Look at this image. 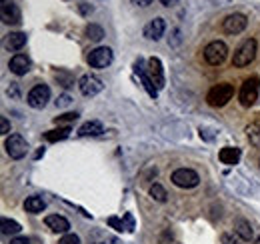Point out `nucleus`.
<instances>
[{
    "mask_svg": "<svg viewBox=\"0 0 260 244\" xmlns=\"http://www.w3.org/2000/svg\"><path fill=\"white\" fill-rule=\"evenodd\" d=\"M234 96V86L228 84V82H220V84H216L212 86L208 94H206V102L212 106V108H220L224 104H228Z\"/></svg>",
    "mask_w": 260,
    "mask_h": 244,
    "instance_id": "f257e3e1",
    "label": "nucleus"
},
{
    "mask_svg": "<svg viewBox=\"0 0 260 244\" xmlns=\"http://www.w3.org/2000/svg\"><path fill=\"white\" fill-rule=\"evenodd\" d=\"M256 50H258V44L254 38H246L240 46H238L234 50V56H232V66H236V68H244V66H248L254 56H256Z\"/></svg>",
    "mask_w": 260,
    "mask_h": 244,
    "instance_id": "f03ea898",
    "label": "nucleus"
},
{
    "mask_svg": "<svg viewBox=\"0 0 260 244\" xmlns=\"http://www.w3.org/2000/svg\"><path fill=\"white\" fill-rule=\"evenodd\" d=\"M258 92H260V80L258 76H250L244 80V84L240 86V92H238V100L244 108H250L256 100H258Z\"/></svg>",
    "mask_w": 260,
    "mask_h": 244,
    "instance_id": "7ed1b4c3",
    "label": "nucleus"
},
{
    "mask_svg": "<svg viewBox=\"0 0 260 244\" xmlns=\"http://www.w3.org/2000/svg\"><path fill=\"white\" fill-rule=\"evenodd\" d=\"M228 56V46L222 40H212L204 48V60L210 66H220Z\"/></svg>",
    "mask_w": 260,
    "mask_h": 244,
    "instance_id": "20e7f679",
    "label": "nucleus"
},
{
    "mask_svg": "<svg viewBox=\"0 0 260 244\" xmlns=\"http://www.w3.org/2000/svg\"><path fill=\"white\" fill-rule=\"evenodd\" d=\"M170 180L174 182L178 188H194V186H198L200 176H198V172H194L192 168H178V170L172 172Z\"/></svg>",
    "mask_w": 260,
    "mask_h": 244,
    "instance_id": "39448f33",
    "label": "nucleus"
},
{
    "mask_svg": "<svg viewBox=\"0 0 260 244\" xmlns=\"http://www.w3.org/2000/svg\"><path fill=\"white\" fill-rule=\"evenodd\" d=\"M114 60V54L108 46H98L94 50H90V54L86 56V62H88L92 68H106V66H110Z\"/></svg>",
    "mask_w": 260,
    "mask_h": 244,
    "instance_id": "423d86ee",
    "label": "nucleus"
},
{
    "mask_svg": "<svg viewBox=\"0 0 260 244\" xmlns=\"http://www.w3.org/2000/svg\"><path fill=\"white\" fill-rule=\"evenodd\" d=\"M4 148H6V152H8V156L14 158V160L24 158L26 152H28V144H26V140L20 136V134H10V136H6Z\"/></svg>",
    "mask_w": 260,
    "mask_h": 244,
    "instance_id": "0eeeda50",
    "label": "nucleus"
},
{
    "mask_svg": "<svg viewBox=\"0 0 260 244\" xmlns=\"http://www.w3.org/2000/svg\"><path fill=\"white\" fill-rule=\"evenodd\" d=\"M48 100H50V88H48L46 84H36L32 90L28 92V96H26L28 106H32V108H36V110L44 108V106L48 104Z\"/></svg>",
    "mask_w": 260,
    "mask_h": 244,
    "instance_id": "6e6552de",
    "label": "nucleus"
},
{
    "mask_svg": "<svg viewBox=\"0 0 260 244\" xmlns=\"http://www.w3.org/2000/svg\"><path fill=\"white\" fill-rule=\"evenodd\" d=\"M248 26V18L240 12H234V14H228L224 20H222V30L226 34H240L244 28Z\"/></svg>",
    "mask_w": 260,
    "mask_h": 244,
    "instance_id": "1a4fd4ad",
    "label": "nucleus"
},
{
    "mask_svg": "<svg viewBox=\"0 0 260 244\" xmlns=\"http://www.w3.org/2000/svg\"><path fill=\"white\" fill-rule=\"evenodd\" d=\"M78 88H80V92L84 94V96H94V94H98L100 90H102V80L100 78H96V76H92V74H84L80 80H78Z\"/></svg>",
    "mask_w": 260,
    "mask_h": 244,
    "instance_id": "9d476101",
    "label": "nucleus"
},
{
    "mask_svg": "<svg viewBox=\"0 0 260 244\" xmlns=\"http://www.w3.org/2000/svg\"><path fill=\"white\" fill-rule=\"evenodd\" d=\"M148 76H150V80L154 82V86L160 88L164 86V72H162V62L156 58V56H152V58H148Z\"/></svg>",
    "mask_w": 260,
    "mask_h": 244,
    "instance_id": "9b49d317",
    "label": "nucleus"
},
{
    "mask_svg": "<svg viewBox=\"0 0 260 244\" xmlns=\"http://www.w3.org/2000/svg\"><path fill=\"white\" fill-rule=\"evenodd\" d=\"M8 68L16 76H24L30 70V58L26 54H14L10 58V62H8Z\"/></svg>",
    "mask_w": 260,
    "mask_h": 244,
    "instance_id": "f8f14e48",
    "label": "nucleus"
},
{
    "mask_svg": "<svg viewBox=\"0 0 260 244\" xmlns=\"http://www.w3.org/2000/svg\"><path fill=\"white\" fill-rule=\"evenodd\" d=\"M0 16H2L4 24H18L20 22V8L14 2H10V0H4L2 8H0Z\"/></svg>",
    "mask_w": 260,
    "mask_h": 244,
    "instance_id": "ddd939ff",
    "label": "nucleus"
},
{
    "mask_svg": "<svg viewBox=\"0 0 260 244\" xmlns=\"http://www.w3.org/2000/svg\"><path fill=\"white\" fill-rule=\"evenodd\" d=\"M44 222L56 234H64V232H68V228H70V222L64 216H60V214H48L44 218Z\"/></svg>",
    "mask_w": 260,
    "mask_h": 244,
    "instance_id": "4468645a",
    "label": "nucleus"
},
{
    "mask_svg": "<svg viewBox=\"0 0 260 244\" xmlns=\"http://www.w3.org/2000/svg\"><path fill=\"white\" fill-rule=\"evenodd\" d=\"M164 30H166L164 18H154L152 22H148V24L144 26V36L148 40H158V38H162Z\"/></svg>",
    "mask_w": 260,
    "mask_h": 244,
    "instance_id": "2eb2a0df",
    "label": "nucleus"
},
{
    "mask_svg": "<svg viewBox=\"0 0 260 244\" xmlns=\"http://www.w3.org/2000/svg\"><path fill=\"white\" fill-rule=\"evenodd\" d=\"M218 158L222 164H228V166H234L238 164V160H240V148L236 146H224L218 154Z\"/></svg>",
    "mask_w": 260,
    "mask_h": 244,
    "instance_id": "dca6fc26",
    "label": "nucleus"
},
{
    "mask_svg": "<svg viewBox=\"0 0 260 244\" xmlns=\"http://www.w3.org/2000/svg\"><path fill=\"white\" fill-rule=\"evenodd\" d=\"M234 232L238 234V238L244 240V242H248V240L254 238L252 226H250L248 220H244V218H236V220H234Z\"/></svg>",
    "mask_w": 260,
    "mask_h": 244,
    "instance_id": "f3484780",
    "label": "nucleus"
},
{
    "mask_svg": "<svg viewBox=\"0 0 260 244\" xmlns=\"http://www.w3.org/2000/svg\"><path fill=\"white\" fill-rule=\"evenodd\" d=\"M26 44V34L24 32H10L8 36H6V40H4V46L8 48V50H12V52H16V50H20Z\"/></svg>",
    "mask_w": 260,
    "mask_h": 244,
    "instance_id": "a211bd4d",
    "label": "nucleus"
},
{
    "mask_svg": "<svg viewBox=\"0 0 260 244\" xmlns=\"http://www.w3.org/2000/svg\"><path fill=\"white\" fill-rule=\"evenodd\" d=\"M104 128L98 120H90V122H84L80 128H78V136H98L102 134Z\"/></svg>",
    "mask_w": 260,
    "mask_h": 244,
    "instance_id": "6ab92c4d",
    "label": "nucleus"
},
{
    "mask_svg": "<svg viewBox=\"0 0 260 244\" xmlns=\"http://www.w3.org/2000/svg\"><path fill=\"white\" fill-rule=\"evenodd\" d=\"M70 126H62V128H54V130H48L44 132V140L48 142H60V140H66L70 136Z\"/></svg>",
    "mask_w": 260,
    "mask_h": 244,
    "instance_id": "aec40b11",
    "label": "nucleus"
},
{
    "mask_svg": "<svg viewBox=\"0 0 260 244\" xmlns=\"http://www.w3.org/2000/svg\"><path fill=\"white\" fill-rule=\"evenodd\" d=\"M46 208V202L42 200L40 196H28L26 200H24V210L30 212V214H38Z\"/></svg>",
    "mask_w": 260,
    "mask_h": 244,
    "instance_id": "412c9836",
    "label": "nucleus"
},
{
    "mask_svg": "<svg viewBox=\"0 0 260 244\" xmlns=\"http://www.w3.org/2000/svg\"><path fill=\"white\" fill-rule=\"evenodd\" d=\"M134 70H136V74L140 76V80H142V84H144V88H146V92L152 96V98H156V96H158V88L154 86V82L150 80V76H148L144 70H140V64L134 66Z\"/></svg>",
    "mask_w": 260,
    "mask_h": 244,
    "instance_id": "4be33fe9",
    "label": "nucleus"
},
{
    "mask_svg": "<svg viewBox=\"0 0 260 244\" xmlns=\"http://www.w3.org/2000/svg\"><path fill=\"white\" fill-rule=\"evenodd\" d=\"M0 226H2V234L8 236V234H18L20 230H22V226H20L16 220H10V218H2L0 220Z\"/></svg>",
    "mask_w": 260,
    "mask_h": 244,
    "instance_id": "5701e85b",
    "label": "nucleus"
},
{
    "mask_svg": "<svg viewBox=\"0 0 260 244\" xmlns=\"http://www.w3.org/2000/svg\"><path fill=\"white\" fill-rule=\"evenodd\" d=\"M246 136H248L250 144H254V146L260 148V124H258V122L246 126Z\"/></svg>",
    "mask_w": 260,
    "mask_h": 244,
    "instance_id": "b1692460",
    "label": "nucleus"
},
{
    "mask_svg": "<svg viewBox=\"0 0 260 244\" xmlns=\"http://www.w3.org/2000/svg\"><path fill=\"white\" fill-rule=\"evenodd\" d=\"M148 192H150V196H152L156 202H166V196H168V194H166V190H164L160 184H156V182H154L152 186L148 188Z\"/></svg>",
    "mask_w": 260,
    "mask_h": 244,
    "instance_id": "393cba45",
    "label": "nucleus"
},
{
    "mask_svg": "<svg viewBox=\"0 0 260 244\" xmlns=\"http://www.w3.org/2000/svg\"><path fill=\"white\" fill-rule=\"evenodd\" d=\"M84 34H86V38H90V40L98 42V40L104 36V30H102L98 24H88V26H86V30H84Z\"/></svg>",
    "mask_w": 260,
    "mask_h": 244,
    "instance_id": "a878e982",
    "label": "nucleus"
},
{
    "mask_svg": "<svg viewBox=\"0 0 260 244\" xmlns=\"http://www.w3.org/2000/svg\"><path fill=\"white\" fill-rule=\"evenodd\" d=\"M106 222H108V226H112V228H116V230H128L126 226H124V222H122V220L120 218H116V216H110V218H108L106 220Z\"/></svg>",
    "mask_w": 260,
    "mask_h": 244,
    "instance_id": "bb28decb",
    "label": "nucleus"
},
{
    "mask_svg": "<svg viewBox=\"0 0 260 244\" xmlns=\"http://www.w3.org/2000/svg\"><path fill=\"white\" fill-rule=\"evenodd\" d=\"M76 118H78L76 112H66V114H62V116H56L54 122H56V124H64V122H74Z\"/></svg>",
    "mask_w": 260,
    "mask_h": 244,
    "instance_id": "cd10ccee",
    "label": "nucleus"
},
{
    "mask_svg": "<svg viewBox=\"0 0 260 244\" xmlns=\"http://www.w3.org/2000/svg\"><path fill=\"white\" fill-rule=\"evenodd\" d=\"M58 244H80V238L76 234H66V236H62Z\"/></svg>",
    "mask_w": 260,
    "mask_h": 244,
    "instance_id": "c85d7f7f",
    "label": "nucleus"
},
{
    "mask_svg": "<svg viewBox=\"0 0 260 244\" xmlns=\"http://www.w3.org/2000/svg\"><path fill=\"white\" fill-rule=\"evenodd\" d=\"M220 244H240V238H236L232 234H222L220 236Z\"/></svg>",
    "mask_w": 260,
    "mask_h": 244,
    "instance_id": "c756f323",
    "label": "nucleus"
},
{
    "mask_svg": "<svg viewBox=\"0 0 260 244\" xmlns=\"http://www.w3.org/2000/svg\"><path fill=\"white\" fill-rule=\"evenodd\" d=\"M0 132H2V134H8V132H10V122H8L6 116L0 118Z\"/></svg>",
    "mask_w": 260,
    "mask_h": 244,
    "instance_id": "7c9ffc66",
    "label": "nucleus"
},
{
    "mask_svg": "<svg viewBox=\"0 0 260 244\" xmlns=\"http://www.w3.org/2000/svg\"><path fill=\"white\" fill-rule=\"evenodd\" d=\"M10 244H30V240L26 236H16V238L10 240Z\"/></svg>",
    "mask_w": 260,
    "mask_h": 244,
    "instance_id": "2f4dec72",
    "label": "nucleus"
},
{
    "mask_svg": "<svg viewBox=\"0 0 260 244\" xmlns=\"http://www.w3.org/2000/svg\"><path fill=\"white\" fill-rule=\"evenodd\" d=\"M154 2V0H132V4H136V6H150V4H152Z\"/></svg>",
    "mask_w": 260,
    "mask_h": 244,
    "instance_id": "473e14b6",
    "label": "nucleus"
},
{
    "mask_svg": "<svg viewBox=\"0 0 260 244\" xmlns=\"http://www.w3.org/2000/svg\"><path fill=\"white\" fill-rule=\"evenodd\" d=\"M70 102V96H66V94H64V96H60L58 100H56V106H66Z\"/></svg>",
    "mask_w": 260,
    "mask_h": 244,
    "instance_id": "72a5a7b5",
    "label": "nucleus"
},
{
    "mask_svg": "<svg viewBox=\"0 0 260 244\" xmlns=\"http://www.w3.org/2000/svg\"><path fill=\"white\" fill-rule=\"evenodd\" d=\"M80 12H82V14H88V12H92V6H88L86 2H82V4H80Z\"/></svg>",
    "mask_w": 260,
    "mask_h": 244,
    "instance_id": "f704fd0d",
    "label": "nucleus"
},
{
    "mask_svg": "<svg viewBox=\"0 0 260 244\" xmlns=\"http://www.w3.org/2000/svg\"><path fill=\"white\" fill-rule=\"evenodd\" d=\"M162 2V6H174V4H178V0H160Z\"/></svg>",
    "mask_w": 260,
    "mask_h": 244,
    "instance_id": "c9c22d12",
    "label": "nucleus"
},
{
    "mask_svg": "<svg viewBox=\"0 0 260 244\" xmlns=\"http://www.w3.org/2000/svg\"><path fill=\"white\" fill-rule=\"evenodd\" d=\"M88 244H106V240H100V242H88Z\"/></svg>",
    "mask_w": 260,
    "mask_h": 244,
    "instance_id": "e433bc0d",
    "label": "nucleus"
}]
</instances>
